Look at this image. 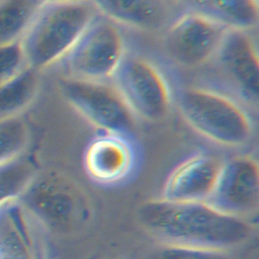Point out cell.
<instances>
[{"instance_id": "obj_13", "label": "cell", "mask_w": 259, "mask_h": 259, "mask_svg": "<svg viewBox=\"0 0 259 259\" xmlns=\"http://www.w3.org/2000/svg\"><path fill=\"white\" fill-rule=\"evenodd\" d=\"M98 14L127 27L156 31L170 16L167 0H91Z\"/></svg>"}, {"instance_id": "obj_16", "label": "cell", "mask_w": 259, "mask_h": 259, "mask_svg": "<svg viewBox=\"0 0 259 259\" xmlns=\"http://www.w3.org/2000/svg\"><path fill=\"white\" fill-rule=\"evenodd\" d=\"M39 73L27 66L0 86V120L20 116L31 105L39 90Z\"/></svg>"}, {"instance_id": "obj_6", "label": "cell", "mask_w": 259, "mask_h": 259, "mask_svg": "<svg viewBox=\"0 0 259 259\" xmlns=\"http://www.w3.org/2000/svg\"><path fill=\"white\" fill-rule=\"evenodd\" d=\"M60 88L65 100L100 132L128 136L134 131V114L113 85L66 76Z\"/></svg>"}, {"instance_id": "obj_7", "label": "cell", "mask_w": 259, "mask_h": 259, "mask_svg": "<svg viewBox=\"0 0 259 259\" xmlns=\"http://www.w3.org/2000/svg\"><path fill=\"white\" fill-rule=\"evenodd\" d=\"M111 78L134 115L149 121L165 117L171 103L170 89L163 74L151 62L124 55Z\"/></svg>"}, {"instance_id": "obj_5", "label": "cell", "mask_w": 259, "mask_h": 259, "mask_svg": "<svg viewBox=\"0 0 259 259\" xmlns=\"http://www.w3.org/2000/svg\"><path fill=\"white\" fill-rule=\"evenodd\" d=\"M124 55L117 25L98 14L61 62L68 77L103 81L113 75Z\"/></svg>"}, {"instance_id": "obj_11", "label": "cell", "mask_w": 259, "mask_h": 259, "mask_svg": "<svg viewBox=\"0 0 259 259\" xmlns=\"http://www.w3.org/2000/svg\"><path fill=\"white\" fill-rule=\"evenodd\" d=\"M136 159L135 147L127 136L101 132L85 150L84 167L90 179L109 185L128 177Z\"/></svg>"}, {"instance_id": "obj_10", "label": "cell", "mask_w": 259, "mask_h": 259, "mask_svg": "<svg viewBox=\"0 0 259 259\" xmlns=\"http://www.w3.org/2000/svg\"><path fill=\"white\" fill-rule=\"evenodd\" d=\"M239 97L257 106L259 97V61L248 31L227 30L213 57Z\"/></svg>"}, {"instance_id": "obj_2", "label": "cell", "mask_w": 259, "mask_h": 259, "mask_svg": "<svg viewBox=\"0 0 259 259\" xmlns=\"http://www.w3.org/2000/svg\"><path fill=\"white\" fill-rule=\"evenodd\" d=\"M97 15L91 0L42 3L20 40L27 66L41 72L61 62Z\"/></svg>"}, {"instance_id": "obj_19", "label": "cell", "mask_w": 259, "mask_h": 259, "mask_svg": "<svg viewBox=\"0 0 259 259\" xmlns=\"http://www.w3.org/2000/svg\"><path fill=\"white\" fill-rule=\"evenodd\" d=\"M29 137L28 124L21 115L0 120V165L24 155Z\"/></svg>"}, {"instance_id": "obj_23", "label": "cell", "mask_w": 259, "mask_h": 259, "mask_svg": "<svg viewBox=\"0 0 259 259\" xmlns=\"http://www.w3.org/2000/svg\"><path fill=\"white\" fill-rule=\"evenodd\" d=\"M104 259H111V258H104Z\"/></svg>"}, {"instance_id": "obj_12", "label": "cell", "mask_w": 259, "mask_h": 259, "mask_svg": "<svg viewBox=\"0 0 259 259\" xmlns=\"http://www.w3.org/2000/svg\"><path fill=\"white\" fill-rule=\"evenodd\" d=\"M221 164L213 157L203 154L186 159L167 177L161 198L180 202L206 201Z\"/></svg>"}, {"instance_id": "obj_17", "label": "cell", "mask_w": 259, "mask_h": 259, "mask_svg": "<svg viewBox=\"0 0 259 259\" xmlns=\"http://www.w3.org/2000/svg\"><path fill=\"white\" fill-rule=\"evenodd\" d=\"M44 2L0 0V46L20 41Z\"/></svg>"}, {"instance_id": "obj_14", "label": "cell", "mask_w": 259, "mask_h": 259, "mask_svg": "<svg viewBox=\"0 0 259 259\" xmlns=\"http://www.w3.org/2000/svg\"><path fill=\"white\" fill-rule=\"evenodd\" d=\"M184 12L199 15L227 30L249 31L257 26L258 0H178Z\"/></svg>"}, {"instance_id": "obj_3", "label": "cell", "mask_w": 259, "mask_h": 259, "mask_svg": "<svg viewBox=\"0 0 259 259\" xmlns=\"http://www.w3.org/2000/svg\"><path fill=\"white\" fill-rule=\"evenodd\" d=\"M176 106L192 130L215 144L239 147L251 138L248 114L232 98L217 91L184 87L177 93Z\"/></svg>"}, {"instance_id": "obj_9", "label": "cell", "mask_w": 259, "mask_h": 259, "mask_svg": "<svg viewBox=\"0 0 259 259\" xmlns=\"http://www.w3.org/2000/svg\"><path fill=\"white\" fill-rule=\"evenodd\" d=\"M226 32L206 18L184 12L167 28L164 49L176 65L193 69L214 57Z\"/></svg>"}, {"instance_id": "obj_21", "label": "cell", "mask_w": 259, "mask_h": 259, "mask_svg": "<svg viewBox=\"0 0 259 259\" xmlns=\"http://www.w3.org/2000/svg\"><path fill=\"white\" fill-rule=\"evenodd\" d=\"M26 67L27 63L20 41L0 46V86Z\"/></svg>"}, {"instance_id": "obj_20", "label": "cell", "mask_w": 259, "mask_h": 259, "mask_svg": "<svg viewBox=\"0 0 259 259\" xmlns=\"http://www.w3.org/2000/svg\"><path fill=\"white\" fill-rule=\"evenodd\" d=\"M150 259H233L227 251L197 249L176 245L162 244Z\"/></svg>"}, {"instance_id": "obj_15", "label": "cell", "mask_w": 259, "mask_h": 259, "mask_svg": "<svg viewBox=\"0 0 259 259\" xmlns=\"http://www.w3.org/2000/svg\"><path fill=\"white\" fill-rule=\"evenodd\" d=\"M30 227L18 200L0 206V259H37Z\"/></svg>"}, {"instance_id": "obj_22", "label": "cell", "mask_w": 259, "mask_h": 259, "mask_svg": "<svg viewBox=\"0 0 259 259\" xmlns=\"http://www.w3.org/2000/svg\"><path fill=\"white\" fill-rule=\"evenodd\" d=\"M41 2H61V1H76V0H40Z\"/></svg>"}, {"instance_id": "obj_4", "label": "cell", "mask_w": 259, "mask_h": 259, "mask_svg": "<svg viewBox=\"0 0 259 259\" xmlns=\"http://www.w3.org/2000/svg\"><path fill=\"white\" fill-rule=\"evenodd\" d=\"M18 202L30 217L55 232L79 229L89 218V200L70 177L51 171L38 172Z\"/></svg>"}, {"instance_id": "obj_8", "label": "cell", "mask_w": 259, "mask_h": 259, "mask_svg": "<svg viewBox=\"0 0 259 259\" xmlns=\"http://www.w3.org/2000/svg\"><path fill=\"white\" fill-rule=\"evenodd\" d=\"M213 208L241 219L255 213L259 206V169L248 156L222 163L206 201Z\"/></svg>"}, {"instance_id": "obj_18", "label": "cell", "mask_w": 259, "mask_h": 259, "mask_svg": "<svg viewBox=\"0 0 259 259\" xmlns=\"http://www.w3.org/2000/svg\"><path fill=\"white\" fill-rule=\"evenodd\" d=\"M38 172L25 154L0 165V206L18 200Z\"/></svg>"}, {"instance_id": "obj_1", "label": "cell", "mask_w": 259, "mask_h": 259, "mask_svg": "<svg viewBox=\"0 0 259 259\" xmlns=\"http://www.w3.org/2000/svg\"><path fill=\"white\" fill-rule=\"evenodd\" d=\"M139 220L162 244L205 250L229 251L252 233L245 219L226 214L205 201L148 200L139 209Z\"/></svg>"}]
</instances>
